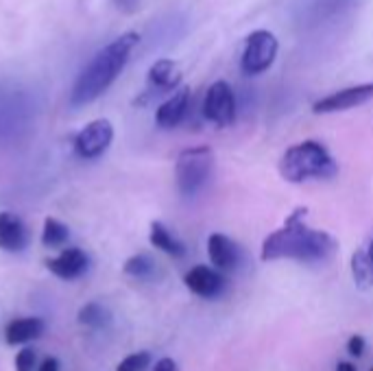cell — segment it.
Returning <instances> with one entry per match:
<instances>
[{
    "instance_id": "cell-1",
    "label": "cell",
    "mask_w": 373,
    "mask_h": 371,
    "mask_svg": "<svg viewBox=\"0 0 373 371\" xmlns=\"http://www.w3.org/2000/svg\"><path fill=\"white\" fill-rule=\"evenodd\" d=\"M308 208H297L279 229L262 240V262L295 260V262H326L339 251V240L323 229L306 225Z\"/></svg>"
},
{
    "instance_id": "cell-2",
    "label": "cell",
    "mask_w": 373,
    "mask_h": 371,
    "mask_svg": "<svg viewBox=\"0 0 373 371\" xmlns=\"http://www.w3.org/2000/svg\"><path fill=\"white\" fill-rule=\"evenodd\" d=\"M138 44H140V35L129 31L118 35L107 46H103L87 61V66L81 70V74L76 76V81L70 89V105L83 107L94 103L98 96L105 94L127 68Z\"/></svg>"
},
{
    "instance_id": "cell-3",
    "label": "cell",
    "mask_w": 373,
    "mask_h": 371,
    "mask_svg": "<svg viewBox=\"0 0 373 371\" xmlns=\"http://www.w3.org/2000/svg\"><path fill=\"white\" fill-rule=\"evenodd\" d=\"M337 173V160L317 140H303L299 145H292L279 160V175L288 184H303L310 179H332Z\"/></svg>"
},
{
    "instance_id": "cell-4",
    "label": "cell",
    "mask_w": 373,
    "mask_h": 371,
    "mask_svg": "<svg viewBox=\"0 0 373 371\" xmlns=\"http://www.w3.org/2000/svg\"><path fill=\"white\" fill-rule=\"evenodd\" d=\"M365 3L367 0H297L290 16L297 31L315 33L337 27L363 9Z\"/></svg>"
},
{
    "instance_id": "cell-5",
    "label": "cell",
    "mask_w": 373,
    "mask_h": 371,
    "mask_svg": "<svg viewBox=\"0 0 373 371\" xmlns=\"http://www.w3.org/2000/svg\"><path fill=\"white\" fill-rule=\"evenodd\" d=\"M214 171V153L210 147H192L179 153L175 164L177 190L184 197H195L208 184Z\"/></svg>"
},
{
    "instance_id": "cell-6",
    "label": "cell",
    "mask_w": 373,
    "mask_h": 371,
    "mask_svg": "<svg viewBox=\"0 0 373 371\" xmlns=\"http://www.w3.org/2000/svg\"><path fill=\"white\" fill-rule=\"evenodd\" d=\"M277 37L271 31H253L247 42H244V50L240 57V68L244 74H262L275 63L277 57Z\"/></svg>"
},
{
    "instance_id": "cell-7",
    "label": "cell",
    "mask_w": 373,
    "mask_h": 371,
    "mask_svg": "<svg viewBox=\"0 0 373 371\" xmlns=\"http://www.w3.org/2000/svg\"><path fill=\"white\" fill-rule=\"evenodd\" d=\"M203 116L218 127H229L236 120V96L227 81H216L203 98Z\"/></svg>"
},
{
    "instance_id": "cell-8",
    "label": "cell",
    "mask_w": 373,
    "mask_h": 371,
    "mask_svg": "<svg viewBox=\"0 0 373 371\" xmlns=\"http://www.w3.org/2000/svg\"><path fill=\"white\" fill-rule=\"evenodd\" d=\"M114 140V125L107 118L87 123L74 138V151L83 160H96L105 153Z\"/></svg>"
},
{
    "instance_id": "cell-9",
    "label": "cell",
    "mask_w": 373,
    "mask_h": 371,
    "mask_svg": "<svg viewBox=\"0 0 373 371\" xmlns=\"http://www.w3.org/2000/svg\"><path fill=\"white\" fill-rule=\"evenodd\" d=\"M371 98H373V81L352 85V87H343V89H339V92H332L323 98H319V100H315L312 112L315 114L347 112V109L358 107V105H365Z\"/></svg>"
},
{
    "instance_id": "cell-10",
    "label": "cell",
    "mask_w": 373,
    "mask_h": 371,
    "mask_svg": "<svg viewBox=\"0 0 373 371\" xmlns=\"http://www.w3.org/2000/svg\"><path fill=\"white\" fill-rule=\"evenodd\" d=\"M184 284L190 293H195L197 297L203 299H216L221 297L227 288V279L221 271H216L214 266L197 264L184 275Z\"/></svg>"
},
{
    "instance_id": "cell-11",
    "label": "cell",
    "mask_w": 373,
    "mask_h": 371,
    "mask_svg": "<svg viewBox=\"0 0 373 371\" xmlns=\"http://www.w3.org/2000/svg\"><path fill=\"white\" fill-rule=\"evenodd\" d=\"M208 258L212 266L221 273H229L238 268L242 251L234 240L225 234H210L208 238Z\"/></svg>"
},
{
    "instance_id": "cell-12",
    "label": "cell",
    "mask_w": 373,
    "mask_h": 371,
    "mask_svg": "<svg viewBox=\"0 0 373 371\" xmlns=\"http://www.w3.org/2000/svg\"><path fill=\"white\" fill-rule=\"evenodd\" d=\"M147 81H149V94H145L142 100H147V96L166 94L171 89L179 87V83H182V70H179V66L173 59H160L149 68Z\"/></svg>"
},
{
    "instance_id": "cell-13",
    "label": "cell",
    "mask_w": 373,
    "mask_h": 371,
    "mask_svg": "<svg viewBox=\"0 0 373 371\" xmlns=\"http://www.w3.org/2000/svg\"><path fill=\"white\" fill-rule=\"evenodd\" d=\"M188 109H190V87H182L158 107L156 123L162 129H175L177 125L184 123Z\"/></svg>"
},
{
    "instance_id": "cell-14",
    "label": "cell",
    "mask_w": 373,
    "mask_h": 371,
    "mask_svg": "<svg viewBox=\"0 0 373 371\" xmlns=\"http://www.w3.org/2000/svg\"><path fill=\"white\" fill-rule=\"evenodd\" d=\"M48 271L61 279H76L87 271V255L79 247L63 249L57 258L48 260Z\"/></svg>"
},
{
    "instance_id": "cell-15",
    "label": "cell",
    "mask_w": 373,
    "mask_h": 371,
    "mask_svg": "<svg viewBox=\"0 0 373 371\" xmlns=\"http://www.w3.org/2000/svg\"><path fill=\"white\" fill-rule=\"evenodd\" d=\"M29 242L27 225L14 212H0V249L3 251H22Z\"/></svg>"
},
{
    "instance_id": "cell-16",
    "label": "cell",
    "mask_w": 373,
    "mask_h": 371,
    "mask_svg": "<svg viewBox=\"0 0 373 371\" xmlns=\"http://www.w3.org/2000/svg\"><path fill=\"white\" fill-rule=\"evenodd\" d=\"M44 332V321L40 317H22L14 319L7 330H5V339L9 345H20V343H29L33 339H40Z\"/></svg>"
},
{
    "instance_id": "cell-17",
    "label": "cell",
    "mask_w": 373,
    "mask_h": 371,
    "mask_svg": "<svg viewBox=\"0 0 373 371\" xmlns=\"http://www.w3.org/2000/svg\"><path fill=\"white\" fill-rule=\"evenodd\" d=\"M149 240H151V245L156 247V249H160V251H164V253L173 255V258H184V255H186L184 242H182V240H177V238L171 234V229L166 227L164 223H160V221H153V223H151Z\"/></svg>"
},
{
    "instance_id": "cell-18",
    "label": "cell",
    "mask_w": 373,
    "mask_h": 371,
    "mask_svg": "<svg viewBox=\"0 0 373 371\" xmlns=\"http://www.w3.org/2000/svg\"><path fill=\"white\" fill-rule=\"evenodd\" d=\"M352 277H354V284L360 290H369L373 288V260L369 258L367 249H356L352 253Z\"/></svg>"
},
{
    "instance_id": "cell-19",
    "label": "cell",
    "mask_w": 373,
    "mask_h": 371,
    "mask_svg": "<svg viewBox=\"0 0 373 371\" xmlns=\"http://www.w3.org/2000/svg\"><path fill=\"white\" fill-rule=\"evenodd\" d=\"M79 324L81 326H87L92 330H100V328H107L111 324V312L105 308L103 304H96V301H89L85 306H81L79 310Z\"/></svg>"
},
{
    "instance_id": "cell-20",
    "label": "cell",
    "mask_w": 373,
    "mask_h": 371,
    "mask_svg": "<svg viewBox=\"0 0 373 371\" xmlns=\"http://www.w3.org/2000/svg\"><path fill=\"white\" fill-rule=\"evenodd\" d=\"M70 238V229L68 225H63L57 219H48L44 221V229H42V245L50 247V249H59L68 242Z\"/></svg>"
},
{
    "instance_id": "cell-21",
    "label": "cell",
    "mask_w": 373,
    "mask_h": 371,
    "mask_svg": "<svg viewBox=\"0 0 373 371\" xmlns=\"http://www.w3.org/2000/svg\"><path fill=\"white\" fill-rule=\"evenodd\" d=\"M156 268H158V264H156V260H153L149 253H136V255H131V258H127L125 264H122V271L127 275L136 277V279H149V277H153Z\"/></svg>"
},
{
    "instance_id": "cell-22",
    "label": "cell",
    "mask_w": 373,
    "mask_h": 371,
    "mask_svg": "<svg viewBox=\"0 0 373 371\" xmlns=\"http://www.w3.org/2000/svg\"><path fill=\"white\" fill-rule=\"evenodd\" d=\"M151 365V354L149 352H136L118 363L116 371H145Z\"/></svg>"
},
{
    "instance_id": "cell-23",
    "label": "cell",
    "mask_w": 373,
    "mask_h": 371,
    "mask_svg": "<svg viewBox=\"0 0 373 371\" xmlns=\"http://www.w3.org/2000/svg\"><path fill=\"white\" fill-rule=\"evenodd\" d=\"M35 363H37V356L33 350L24 348L22 352H18L16 356V369L18 371H33L35 369Z\"/></svg>"
},
{
    "instance_id": "cell-24",
    "label": "cell",
    "mask_w": 373,
    "mask_h": 371,
    "mask_svg": "<svg viewBox=\"0 0 373 371\" xmlns=\"http://www.w3.org/2000/svg\"><path fill=\"white\" fill-rule=\"evenodd\" d=\"M365 348H367V343H365L363 335H352L350 341H347V352H350V356L360 358V356L365 354Z\"/></svg>"
},
{
    "instance_id": "cell-25",
    "label": "cell",
    "mask_w": 373,
    "mask_h": 371,
    "mask_svg": "<svg viewBox=\"0 0 373 371\" xmlns=\"http://www.w3.org/2000/svg\"><path fill=\"white\" fill-rule=\"evenodd\" d=\"M145 0H111V5L122 11V14H134V11H138L140 7H142Z\"/></svg>"
},
{
    "instance_id": "cell-26",
    "label": "cell",
    "mask_w": 373,
    "mask_h": 371,
    "mask_svg": "<svg viewBox=\"0 0 373 371\" xmlns=\"http://www.w3.org/2000/svg\"><path fill=\"white\" fill-rule=\"evenodd\" d=\"M153 371H177V363L173 358H160L156 367H153Z\"/></svg>"
},
{
    "instance_id": "cell-27",
    "label": "cell",
    "mask_w": 373,
    "mask_h": 371,
    "mask_svg": "<svg viewBox=\"0 0 373 371\" xmlns=\"http://www.w3.org/2000/svg\"><path fill=\"white\" fill-rule=\"evenodd\" d=\"M37 371H59V361L55 356H48L42 361V365L37 367Z\"/></svg>"
},
{
    "instance_id": "cell-28",
    "label": "cell",
    "mask_w": 373,
    "mask_h": 371,
    "mask_svg": "<svg viewBox=\"0 0 373 371\" xmlns=\"http://www.w3.org/2000/svg\"><path fill=\"white\" fill-rule=\"evenodd\" d=\"M337 371H358V369H356V365H354V363L343 361V363H339V365H337Z\"/></svg>"
},
{
    "instance_id": "cell-29",
    "label": "cell",
    "mask_w": 373,
    "mask_h": 371,
    "mask_svg": "<svg viewBox=\"0 0 373 371\" xmlns=\"http://www.w3.org/2000/svg\"><path fill=\"white\" fill-rule=\"evenodd\" d=\"M367 253H369V258L373 260V242H371V245H369V249H367Z\"/></svg>"
},
{
    "instance_id": "cell-30",
    "label": "cell",
    "mask_w": 373,
    "mask_h": 371,
    "mask_svg": "<svg viewBox=\"0 0 373 371\" xmlns=\"http://www.w3.org/2000/svg\"><path fill=\"white\" fill-rule=\"evenodd\" d=\"M369 371H373V367H371V369H369Z\"/></svg>"
}]
</instances>
